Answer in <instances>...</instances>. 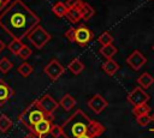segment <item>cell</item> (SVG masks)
I'll return each mask as SVG.
<instances>
[{
    "instance_id": "6da1fadb",
    "label": "cell",
    "mask_w": 154,
    "mask_h": 138,
    "mask_svg": "<svg viewBox=\"0 0 154 138\" xmlns=\"http://www.w3.org/2000/svg\"><path fill=\"white\" fill-rule=\"evenodd\" d=\"M40 24V17L22 0H12L0 12V28L12 38L23 40Z\"/></svg>"
},
{
    "instance_id": "7a4b0ae2",
    "label": "cell",
    "mask_w": 154,
    "mask_h": 138,
    "mask_svg": "<svg viewBox=\"0 0 154 138\" xmlns=\"http://www.w3.org/2000/svg\"><path fill=\"white\" fill-rule=\"evenodd\" d=\"M63 136L65 138H77L84 134H89L93 138L101 136L106 127L90 119L82 109H77L64 124H63Z\"/></svg>"
},
{
    "instance_id": "3957f363",
    "label": "cell",
    "mask_w": 154,
    "mask_h": 138,
    "mask_svg": "<svg viewBox=\"0 0 154 138\" xmlns=\"http://www.w3.org/2000/svg\"><path fill=\"white\" fill-rule=\"evenodd\" d=\"M49 118L45 110L41 108V106L38 104V101L35 100L32 101L25 109H23V112L18 115V120L22 125H24L25 127H28L30 131L34 128V126L40 122L41 120Z\"/></svg>"
},
{
    "instance_id": "277c9868",
    "label": "cell",
    "mask_w": 154,
    "mask_h": 138,
    "mask_svg": "<svg viewBox=\"0 0 154 138\" xmlns=\"http://www.w3.org/2000/svg\"><path fill=\"white\" fill-rule=\"evenodd\" d=\"M65 37L71 41V42H76L77 44H79L81 47L87 46L94 37L93 31L84 25H79L77 28H70L66 32H65Z\"/></svg>"
},
{
    "instance_id": "5b68a950",
    "label": "cell",
    "mask_w": 154,
    "mask_h": 138,
    "mask_svg": "<svg viewBox=\"0 0 154 138\" xmlns=\"http://www.w3.org/2000/svg\"><path fill=\"white\" fill-rule=\"evenodd\" d=\"M26 37L29 38V41L31 42V44H32L35 48H37V49L43 48V47L48 43V41H51V35H49V32H48L43 26H41L40 24H38L37 26H35V28L28 34Z\"/></svg>"
},
{
    "instance_id": "8992f818",
    "label": "cell",
    "mask_w": 154,
    "mask_h": 138,
    "mask_svg": "<svg viewBox=\"0 0 154 138\" xmlns=\"http://www.w3.org/2000/svg\"><path fill=\"white\" fill-rule=\"evenodd\" d=\"M43 71H45V73L49 77L51 80L55 82V80L59 79V77H60L61 74H64L65 67H64L57 59H52V60L45 66V70H43Z\"/></svg>"
},
{
    "instance_id": "52a82bcc",
    "label": "cell",
    "mask_w": 154,
    "mask_h": 138,
    "mask_svg": "<svg viewBox=\"0 0 154 138\" xmlns=\"http://www.w3.org/2000/svg\"><path fill=\"white\" fill-rule=\"evenodd\" d=\"M128 101L135 107V106H138V104H143V103H147L149 101V95L143 90V88L141 86H136L134 88L129 94H128Z\"/></svg>"
},
{
    "instance_id": "ba28073f",
    "label": "cell",
    "mask_w": 154,
    "mask_h": 138,
    "mask_svg": "<svg viewBox=\"0 0 154 138\" xmlns=\"http://www.w3.org/2000/svg\"><path fill=\"white\" fill-rule=\"evenodd\" d=\"M37 101H38V104L41 106V108L45 110V113L52 119L54 112H55V110L58 109V107H59V103H58L51 95H48V94H46V95L41 96L40 98H37Z\"/></svg>"
},
{
    "instance_id": "9c48e42d",
    "label": "cell",
    "mask_w": 154,
    "mask_h": 138,
    "mask_svg": "<svg viewBox=\"0 0 154 138\" xmlns=\"http://www.w3.org/2000/svg\"><path fill=\"white\" fill-rule=\"evenodd\" d=\"M147 59L146 56L140 52V50H134L128 58H126V64L134 70V71H138L144 64H146Z\"/></svg>"
},
{
    "instance_id": "30bf717a",
    "label": "cell",
    "mask_w": 154,
    "mask_h": 138,
    "mask_svg": "<svg viewBox=\"0 0 154 138\" xmlns=\"http://www.w3.org/2000/svg\"><path fill=\"white\" fill-rule=\"evenodd\" d=\"M107 106H108V102H107L106 98H105L103 96H101L100 94H95V95L91 96V98H89V101H88V107H89L95 114H100Z\"/></svg>"
},
{
    "instance_id": "8fae6325",
    "label": "cell",
    "mask_w": 154,
    "mask_h": 138,
    "mask_svg": "<svg viewBox=\"0 0 154 138\" xmlns=\"http://www.w3.org/2000/svg\"><path fill=\"white\" fill-rule=\"evenodd\" d=\"M52 119L51 118H46L43 120H41L40 122H37L34 128L31 130V133H34L37 138H45L49 131H51V127H52Z\"/></svg>"
},
{
    "instance_id": "7c38bea8",
    "label": "cell",
    "mask_w": 154,
    "mask_h": 138,
    "mask_svg": "<svg viewBox=\"0 0 154 138\" xmlns=\"http://www.w3.org/2000/svg\"><path fill=\"white\" fill-rule=\"evenodd\" d=\"M14 95L13 89L2 79H0V104H5Z\"/></svg>"
},
{
    "instance_id": "4fadbf2b",
    "label": "cell",
    "mask_w": 154,
    "mask_h": 138,
    "mask_svg": "<svg viewBox=\"0 0 154 138\" xmlns=\"http://www.w3.org/2000/svg\"><path fill=\"white\" fill-rule=\"evenodd\" d=\"M102 70L105 71V73H107L108 76H113L118 72L119 70V65L117 61H114L113 59H107L103 64H102Z\"/></svg>"
},
{
    "instance_id": "5bb4252c",
    "label": "cell",
    "mask_w": 154,
    "mask_h": 138,
    "mask_svg": "<svg viewBox=\"0 0 154 138\" xmlns=\"http://www.w3.org/2000/svg\"><path fill=\"white\" fill-rule=\"evenodd\" d=\"M59 106H60L64 110H70V109H72V108L76 106V100H75V97H73L72 95L65 94V95L63 96V98L60 100Z\"/></svg>"
},
{
    "instance_id": "9a60e30c",
    "label": "cell",
    "mask_w": 154,
    "mask_h": 138,
    "mask_svg": "<svg viewBox=\"0 0 154 138\" xmlns=\"http://www.w3.org/2000/svg\"><path fill=\"white\" fill-rule=\"evenodd\" d=\"M65 17L71 23H78L82 19V14H81L79 7H70V8H67V12H66Z\"/></svg>"
},
{
    "instance_id": "2e32d148",
    "label": "cell",
    "mask_w": 154,
    "mask_h": 138,
    "mask_svg": "<svg viewBox=\"0 0 154 138\" xmlns=\"http://www.w3.org/2000/svg\"><path fill=\"white\" fill-rule=\"evenodd\" d=\"M67 68L70 70V72H71L72 74L77 76V74L82 73V71L84 70V64H83L79 59H73L72 61H70V62H69Z\"/></svg>"
},
{
    "instance_id": "e0dca14e",
    "label": "cell",
    "mask_w": 154,
    "mask_h": 138,
    "mask_svg": "<svg viewBox=\"0 0 154 138\" xmlns=\"http://www.w3.org/2000/svg\"><path fill=\"white\" fill-rule=\"evenodd\" d=\"M153 83H154V78H153V76L149 74L148 72L142 73V74L137 78V84H138L141 88H143V89L149 88Z\"/></svg>"
},
{
    "instance_id": "ac0fdd59",
    "label": "cell",
    "mask_w": 154,
    "mask_h": 138,
    "mask_svg": "<svg viewBox=\"0 0 154 138\" xmlns=\"http://www.w3.org/2000/svg\"><path fill=\"white\" fill-rule=\"evenodd\" d=\"M100 54L102 55V56H105L106 59H112L116 54H117V52H118V49H117V47H114L113 44H107V46H101V48H100Z\"/></svg>"
},
{
    "instance_id": "d6986e66",
    "label": "cell",
    "mask_w": 154,
    "mask_h": 138,
    "mask_svg": "<svg viewBox=\"0 0 154 138\" xmlns=\"http://www.w3.org/2000/svg\"><path fill=\"white\" fill-rule=\"evenodd\" d=\"M79 10H81V14H82V19H84V20H89L94 14H95V11H94V8L89 5V4H87V2H83L82 5H81V7H79Z\"/></svg>"
},
{
    "instance_id": "ffe728a7",
    "label": "cell",
    "mask_w": 154,
    "mask_h": 138,
    "mask_svg": "<svg viewBox=\"0 0 154 138\" xmlns=\"http://www.w3.org/2000/svg\"><path fill=\"white\" fill-rule=\"evenodd\" d=\"M67 6L65 2H61V1H58L53 5L52 7V11L53 13L57 16V17H65L66 16V12H67Z\"/></svg>"
},
{
    "instance_id": "44dd1931",
    "label": "cell",
    "mask_w": 154,
    "mask_h": 138,
    "mask_svg": "<svg viewBox=\"0 0 154 138\" xmlns=\"http://www.w3.org/2000/svg\"><path fill=\"white\" fill-rule=\"evenodd\" d=\"M23 47H24V43L22 42V40H17V38H13V40L10 42V44L7 46L8 50H10L13 55H18L19 52H20V49H22Z\"/></svg>"
},
{
    "instance_id": "7402d4cb",
    "label": "cell",
    "mask_w": 154,
    "mask_h": 138,
    "mask_svg": "<svg viewBox=\"0 0 154 138\" xmlns=\"http://www.w3.org/2000/svg\"><path fill=\"white\" fill-rule=\"evenodd\" d=\"M150 112V107L148 103H143V104H138V106H135L134 109H132V113L137 118V116H141V115H144V114H149Z\"/></svg>"
},
{
    "instance_id": "603a6c76",
    "label": "cell",
    "mask_w": 154,
    "mask_h": 138,
    "mask_svg": "<svg viewBox=\"0 0 154 138\" xmlns=\"http://www.w3.org/2000/svg\"><path fill=\"white\" fill-rule=\"evenodd\" d=\"M11 127H12V120H11L7 115L1 114V115H0V132L5 133V132H7Z\"/></svg>"
},
{
    "instance_id": "cb8c5ba5",
    "label": "cell",
    "mask_w": 154,
    "mask_h": 138,
    "mask_svg": "<svg viewBox=\"0 0 154 138\" xmlns=\"http://www.w3.org/2000/svg\"><path fill=\"white\" fill-rule=\"evenodd\" d=\"M17 71H18V73H19L20 76H23V77H29V76L34 72V67H32L30 64H28V62H23V64H20V65L18 66Z\"/></svg>"
},
{
    "instance_id": "d4e9b609",
    "label": "cell",
    "mask_w": 154,
    "mask_h": 138,
    "mask_svg": "<svg viewBox=\"0 0 154 138\" xmlns=\"http://www.w3.org/2000/svg\"><path fill=\"white\" fill-rule=\"evenodd\" d=\"M97 41H99V43H100L101 46L112 44V42H113V36H112L109 32L105 31V32H102V34L97 37Z\"/></svg>"
},
{
    "instance_id": "484cf974",
    "label": "cell",
    "mask_w": 154,
    "mask_h": 138,
    "mask_svg": "<svg viewBox=\"0 0 154 138\" xmlns=\"http://www.w3.org/2000/svg\"><path fill=\"white\" fill-rule=\"evenodd\" d=\"M12 62L5 56V58H2V59H0V72L1 73H7L11 68H12Z\"/></svg>"
},
{
    "instance_id": "4316f807",
    "label": "cell",
    "mask_w": 154,
    "mask_h": 138,
    "mask_svg": "<svg viewBox=\"0 0 154 138\" xmlns=\"http://www.w3.org/2000/svg\"><path fill=\"white\" fill-rule=\"evenodd\" d=\"M136 121L140 126H148L152 121H153V118L152 115L149 114H144V115H141V116H137L136 118Z\"/></svg>"
},
{
    "instance_id": "83f0119b",
    "label": "cell",
    "mask_w": 154,
    "mask_h": 138,
    "mask_svg": "<svg viewBox=\"0 0 154 138\" xmlns=\"http://www.w3.org/2000/svg\"><path fill=\"white\" fill-rule=\"evenodd\" d=\"M49 134L52 136V138H60L63 136V127L60 125H52Z\"/></svg>"
},
{
    "instance_id": "f1b7e54d",
    "label": "cell",
    "mask_w": 154,
    "mask_h": 138,
    "mask_svg": "<svg viewBox=\"0 0 154 138\" xmlns=\"http://www.w3.org/2000/svg\"><path fill=\"white\" fill-rule=\"evenodd\" d=\"M32 54V50L26 46V44H24V47L20 49V52H19V54H18V56L22 59V60H26L30 55Z\"/></svg>"
},
{
    "instance_id": "f546056e",
    "label": "cell",
    "mask_w": 154,
    "mask_h": 138,
    "mask_svg": "<svg viewBox=\"0 0 154 138\" xmlns=\"http://www.w3.org/2000/svg\"><path fill=\"white\" fill-rule=\"evenodd\" d=\"M66 6L70 8V7H81V5L83 4L82 0H66L65 1Z\"/></svg>"
},
{
    "instance_id": "4dcf8cb0",
    "label": "cell",
    "mask_w": 154,
    "mask_h": 138,
    "mask_svg": "<svg viewBox=\"0 0 154 138\" xmlns=\"http://www.w3.org/2000/svg\"><path fill=\"white\" fill-rule=\"evenodd\" d=\"M12 0H0V12L5 10V7L11 2Z\"/></svg>"
},
{
    "instance_id": "1f68e13d",
    "label": "cell",
    "mask_w": 154,
    "mask_h": 138,
    "mask_svg": "<svg viewBox=\"0 0 154 138\" xmlns=\"http://www.w3.org/2000/svg\"><path fill=\"white\" fill-rule=\"evenodd\" d=\"M5 47H6V46H5V43H4V41H2L1 38H0V53H1V52H2L4 49H5Z\"/></svg>"
},
{
    "instance_id": "d6a6232c",
    "label": "cell",
    "mask_w": 154,
    "mask_h": 138,
    "mask_svg": "<svg viewBox=\"0 0 154 138\" xmlns=\"http://www.w3.org/2000/svg\"><path fill=\"white\" fill-rule=\"evenodd\" d=\"M77 138H93V137L89 136V134H84V136H81V137H77Z\"/></svg>"
},
{
    "instance_id": "836d02e7",
    "label": "cell",
    "mask_w": 154,
    "mask_h": 138,
    "mask_svg": "<svg viewBox=\"0 0 154 138\" xmlns=\"http://www.w3.org/2000/svg\"><path fill=\"white\" fill-rule=\"evenodd\" d=\"M24 138H37L34 133H31V134H29V136H26V137H24Z\"/></svg>"
},
{
    "instance_id": "e575fe53",
    "label": "cell",
    "mask_w": 154,
    "mask_h": 138,
    "mask_svg": "<svg viewBox=\"0 0 154 138\" xmlns=\"http://www.w3.org/2000/svg\"><path fill=\"white\" fill-rule=\"evenodd\" d=\"M152 118H153V121H154V114H153V115H152Z\"/></svg>"
},
{
    "instance_id": "d590c367",
    "label": "cell",
    "mask_w": 154,
    "mask_h": 138,
    "mask_svg": "<svg viewBox=\"0 0 154 138\" xmlns=\"http://www.w3.org/2000/svg\"><path fill=\"white\" fill-rule=\"evenodd\" d=\"M153 50H154V44H153Z\"/></svg>"
},
{
    "instance_id": "8d00e7d4",
    "label": "cell",
    "mask_w": 154,
    "mask_h": 138,
    "mask_svg": "<svg viewBox=\"0 0 154 138\" xmlns=\"http://www.w3.org/2000/svg\"><path fill=\"white\" fill-rule=\"evenodd\" d=\"M152 131H153V132H154V128H152Z\"/></svg>"
}]
</instances>
